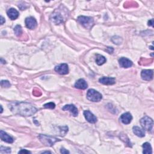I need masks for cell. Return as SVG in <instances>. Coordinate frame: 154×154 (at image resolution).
Listing matches in <instances>:
<instances>
[{
  "label": "cell",
  "mask_w": 154,
  "mask_h": 154,
  "mask_svg": "<svg viewBox=\"0 0 154 154\" xmlns=\"http://www.w3.org/2000/svg\"><path fill=\"white\" fill-rule=\"evenodd\" d=\"M14 32L17 36H20V35L22 34V29L21 26L19 25H16L14 28Z\"/></svg>",
  "instance_id": "obj_22"
},
{
  "label": "cell",
  "mask_w": 154,
  "mask_h": 154,
  "mask_svg": "<svg viewBox=\"0 0 154 154\" xmlns=\"http://www.w3.org/2000/svg\"><path fill=\"white\" fill-rule=\"evenodd\" d=\"M132 119L133 117L129 112H125V113L122 114V116L120 117V121L123 124H126V125L131 123Z\"/></svg>",
  "instance_id": "obj_13"
},
{
  "label": "cell",
  "mask_w": 154,
  "mask_h": 154,
  "mask_svg": "<svg viewBox=\"0 0 154 154\" xmlns=\"http://www.w3.org/2000/svg\"><path fill=\"white\" fill-rule=\"evenodd\" d=\"M0 151H1V153H9L11 152V149L9 147L1 146L0 148Z\"/></svg>",
  "instance_id": "obj_24"
},
{
  "label": "cell",
  "mask_w": 154,
  "mask_h": 154,
  "mask_svg": "<svg viewBox=\"0 0 154 154\" xmlns=\"http://www.w3.org/2000/svg\"><path fill=\"white\" fill-rule=\"evenodd\" d=\"M120 139L123 141L124 142H125V143L128 146H131V142H130L129 139L128 138L127 136L126 135V134H120Z\"/></svg>",
  "instance_id": "obj_21"
},
{
  "label": "cell",
  "mask_w": 154,
  "mask_h": 154,
  "mask_svg": "<svg viewBox=\"0 0 154 154\" xmlns=\"http://www.w3.org/2000/svg\"><path fill=\"white\" fill-rule=\"evenodd\" d=\"M140 123L143 129L152 132L153 127V121L151 117L147 116H145L140 120Z\"/></svg>",
  "instance_id": "obj_4"
},
{
  "label": "cell",
  "mask_w": 154,
  "mask_h": 154,
  "mask_svg": "<svg viewBox=\"0 0 154 154\" xmlns=\"http://www.w3.org/2000/svg\"><path fill=\"white\" fill-rule=\"evenodd\" d=\"M7 15L11 20L16 19L19 16V13L15 9L11 8L7 11Z\"/></svg>",
  "instance_id": "obj_17"
},
{
  "label": "cell",
  "mask_w": 154,
  "mask_h": 154,
  "mask_svg": "<svg viewBox=\"0 0 154 154\" xmlns=\"http://www.w3.org/2000/svg\"><path fill=\"white\" fill-rule=\"evenodd\" d=\"M84 116L86 118V119L87 121V122H88L89 123H95L97 122L96 117L93 114H92L90 111H88V110L84 111Z\"/></svg>",
  "instance_id": "obj_11"
},
{
  "label": "cell",
  "mask_w": 154,
  "mask_h": 154,
  "mask_svg": "<svg viewBox=\"0 0 154 154\" xmlns=\"http://www.w3.org/2000/svg\"><path fill=\"white\" fill-rule=\"evenodd\" d=\"M44 106V107L46 108H50V109H54L56 107L55 104L53 103V102L47 103V104H45Z\"/></svg>",
  "instance_id": "obj_26"
},
{
  "label": "cell",
  "mask_w": 154,
  "mask_h": 154,
  "mask_svg": "<svg viewBox=\"0 0 154 154\" xmlns=\"http://www.w3.org/2000/svg\"><path fill=\"white\" fill-rule=\"evenodd\" d=\"M68 12L66 9H58L56 10L51 16V21L55 23V24H60L61 23H63L66 20V17L68 16L67 14H64Z\"/></svg>",
  "instance_id": "obj_2"
},
{
  "label": "cell",
  "mask_w": 154,
  "mask_h": 154,
  "mask_svg": "<svg viewBox=\"0 0 154 154\" xmlns=\"http://www.w3.org/2000/svg\"><path fill=\"white\" fill-rule=\"evenodd\" d=\"M133 131L134 134L139 137H143L145 136V132L144 130L139 127H134L133 128Z\"/></svg>",
  "instance_id": "obj_18"
},
{
  "label": "cell",
  "mask_w": 154,
  "mask_h": 154,
  "mask_svg": "<svg viewBox=\"0 0 154 154\" xmlns=\"http://www.w3.org/2000/svg\"><path fill=\"white\" fill-rule=\"evenodd\" d=\"M78 21L87 29H90L94 24L93 19L91 17L80 16L78 17Z\"/></svg>",
  "instance_id": "obj_6"
},
{
  "label": "cell",
  "mask_w": 154,
  "mask_h": 154,
  "mask_svg": "<svg viewBox=\"0 0 154 154\" xmlns=\"http://www.w3.org/2000/svg\"><path fill=\"white\" fill-rule=\"evenodd\" d=\"M96 62L98 65H102L106 62V58L103 56L98 54L96 58Z\"/></svg>",
  "instance_id": "obj_20"
},
{
  "label": "cell",
  "mask_w": 154,
  "mask_h": 154,
  "mask_svg": "<svg viewBox=\"0 0 154 154\" xmlns=\"http://www.w3.org/2000/svg\"><path fill=\"white\" fill-rule=\"evenodd\" d=\"M0 137H1V139L7 142L8 143H12L13 142V139L10 137L9 135H8L6 133L4 132L3 131H0Z\"/></svg>",
  "instance_id": "obj_15"
},
{
  "label": "cell",
  "mask_w": 154,
  "mask_h": 154,
  "mask_svg": "<svg viewBox=\"0 0 154 154\" xmlns=\"http://www.w3.org/2000/svg\"><path fill=\"white\" fill-rule=\"evenodd\" d=\"M112 41L113 42L114 44H117V45H119L122 43V39L118 36H114L112 38Z\"/></svg>",
  "instance_id": "obj_23"
},
{
  "label": "cell",
  "mask_w": 154,
  "mask_h": 154,
  "mask_svg": "<svg viewBox=\"0 0 154 154\" xmlns=\"http://www.w3.org/2000/svg\"><path fill=\"white\" fill-rule=\"evenodd\" d=\"M55 70L59 74L61 75L68 74L69 72V68L68 64L66 63L59 64L58 66H56Z\"/></svg>",
  "instance_id": "obj_7"
},
{
  "label": "cell",
  "mask_w": 154,
  "mask_h": 154,
  "mask_svg": "<svg viewBox=\"0 0 154 154\" xmlns=\"http://www.w3.org/2000/svg\"><path fill=\"white\" fill-rule=\"evenodd\" d=\"M1 86L3 87H5V88H8L10 87L11 84L10 83V82L7 80H2L1 81Z\"/></svg>",
  "instance_id": "obj_25"
},
{
  "label": "cell",
  "mask_w": 154,
  "mask_h": 154,
  "mask_svg": "<svg viewBox=\"0 0 154 154\" xmlns=\"http://www.w3.org/2000/svg\"><path fill=\"white\" fill-rule=\"evenodd\" d=\"M148 25L149 26H152L153 27V19H152L148 21Z\"/></svg>",
  "instance_id": "obj_29"
},
{
  "label": "cell",
  "mask_w": 154,
  "mask_h": 154,
  "mask_svg": "<svg viewBox=\"0 0 154 154\" xmlns=\"http://www.w3.org/2000/svg\"><path fill=\"white\" fill-rule=\"evenodd\" d=\"M106 51H107L108 53H110V54H111V53L113 52V49H112V48H110V47H108Z\"/></svg>",
  "instance_id": "obj_30"
},
{
  "label": "cell",
  "mask_w": 154,
  "mask_h": 154,
  "mask_svg": "<svg viewBox=\"0 0 154 154\" xmlns=\"http://www.w3.org/2000/svg\"><path fill=\"white\" fill-rule=\"evenodd\" d=\"M9 108L15 114L24 117L31 116L37 111L32 104L23 102H11L9 105Z\"/></svg>",
  "instance_id": "obj_1"
},
{
  "label": "cell",
  "mask_w": 154,
  "mask_h": 154,
  "mask_svg": "<svg viewBox=\"0 0 154 154\" xmlns=\"http://www.w3.org/2000/svg\"><path fill=\"white\" fill-rule=\"evenodd\" d=\"M143 148V153L145 154H151L152 153V147L150 145V143H143V146H142Z\"/></svg>",
  "instance_id": "obj_19"
},
{
  "label": "cell",
  "mask_w": 154,
  "mask_h": 154,
  "mask_svg": "<svg viewBox=\"0 0 154 154\" xmlns=\"http://www.w3.org/2000/svg\"><path fill=\"white\" fill-rule=\"evenodd\" d=\"M1 63H3V64H4V63H5V61H4H4H3V58H1Z\"/></svg>",
  "instance_id": "obj_32"
},
{
  "label": "cell",
  "mask_w": 154,
  "mask_h": 154,
  "mask_svg": "<svg viewBox=\"0 0 154 154\" xmlns=\"http://www.w3.org/2000/svg\"><path fill=\"white\" fill-rule=\"evenodd\" d=\"M87 99L92 102H99L102 98V94L94 89H89L87 93Z\"/></svg>",
  "instance_id": "obj_5"
},
{
  "label": "cell",
  "mask_w": 154,
  "mask_h": 154,
  "mask_svg": "<svg viewBox=\"0 0 154 154\" xmlns=\"http://www.w3.org/2000/svg\"><path fill=\"white\" fill-rule=\"evenodd\" d=\"M25 25L27 27L31 29H33L35 28L37 25V21L33 17H27V18L25 19Z\"/></svg>",
  "instance_id": "obj_8"
},
{
  "label": "cell",
  "mask_w": 154,
  "mask_h": 154,
  "mask_svg": "<svg viewBox=\"0 0 154 154\" xmlns=\"http://www.w3.org/2000/svg\"><path fill=\"white\" fill-rule=\"evenodd\" d=\"M60 152L63 154H67V153H69V152L66 150V149H64V148H62L60 150Z\"/></svg>",
  "instance_id": "obj_27"
},
{
  "label": "cell",
  "mask_w": 154,
  "mask_h": 154,
  "mask_svg": "<svg viewBox=\"0 0 154 154\" xmlns=\"http://www.w3.org/2000/svg\"><path fill=\"white\" fill-rule=\"evenodd\" d=\"M153 70H143L141 71V78L145 81H151L153 79Z\"/></svg>",
  "instance_id": "obj_9"
},
{
  "label": "cell",
  "mask_w": 154,
  "mask_h": 154,
  "mask_svg": "<svg viewBox=\"0 0 154 154\" xmlns=\"http://www.w3.org/2000/svg\"><path fill=\"white\" fill-rule=\"evenodd\" d=\"M63 110L64 111H69L71 114H72L74 117H76L78 114V111L77 108L74 105L70 104L66 105L63 107Z\"/></svg>",
  "instance_id": "obj_10"
},
{
  "label": "cell",
  "mask_w": 154,
  "mask_h": 154,
  "mask_svg": "<svg viewBox=\"0 0 154 154\" xmlns=\"http://www.w3.org/2000/svg\"><path fill=\"white\" fill-rule=\"evenodd\" d=\"M19 153H31V152L25 149H22L19 152Z\"/></svg>",
  "instance_id": "obj_28"
},
{
  "label": "cell",
  "mask_w": 154,
  "mask_h": 154,
  "mask_svg": "<svg viewBox=\"0 0 154 154\" xmlns=\"http://www.w3.org/2000/svg\"><path fill=\"white\" fill-rule=\"evenodd\" d=\"M5 22V19L4 18V17H3L2 16H1V24L3 25V23H4Z\"/></svg>",
  "instance_id": "obj_31"
},
{
  "label": "cell",
  "mask_w": 154,
  "mask_h": 154,
  "mask_svg": "<svg viewBox=\"0 0 154 154\" xmlns=\"http://www.w3.org/2000/svg\"><path fill=\"white\" fill-rule=\"evenodd\" d=\"M1 113H2V112H3V107H2V106L1 105Z\"/></svg>",
  "instance_id": "obj_34"
},
{
  "label": "cell",
  "mask_w": 154,
  "mask_h": 154,
  "mask_svg": "<svg viewBox=\"0 0 154 154\" xmlns=\"http://www.w3.org/2000/svg\"><path fill=\"white\" fill-rule=\"evenodd\" d=\"M99 81L104 85H112L115 84L116 80L114 78L111 77H102L99 80Z\"/></svg>",
  "instance_id": "obj_14"
},
{
  "label": "cell",
  "mask_w": 154,
  "mask_h": 154,
  "mask_svg": "<svg viewBox=\"0 0 154 154\" xmlns=\"http://www.w3.org/2000/svg\"><path fill=\"white\" fill-rule=\"evenodd\" d=\"M51 153V152H49V151H46V152H43V153Z\"/></svg>",
  "instance_id": "obj_33"
},
{
  "label": "cell",
  "mask_w": 154,
  "mask_h": 154,
  "mask_svg": "<svg viewBox=\"0 0 154 154\" xmlns=\"http://www.w3.org/2000/svg\"><path fill=\"white\" fill-rule=\"evenodd\" d=\"M119 63L120 66L122 68H128L133 66V62L130 60H129V59L125 57L121 58L119 60Z\"/></svg>",
  "instance_id": "obj_12"
},
{
  "label": "cell",
  "mask_w": 154,
  "mask_h": 154,
  "mask_svg": "<svg viewBox=\"0 0 154 154\" xmlns=\"http://www.w3.org/2000/svg\"><path fill=\"white\" fill-rule=\"evenodd\" d=\"M75 87L77 88H79V89L84 90L87 88L88 85L84 79H80L75 82Z\"/></svg>",
  "instance_id": "obj_16"
},
{
  "label": "cell",
  "mask_w": 154,
  "mask_h": 154,
  "mask_svg": "<svg viewBox=\"0 0 154 154\" xmlns=\"http://www.w3.org/2000/svg\"><path fill=\"white\" fill-rule=\"evenodd\" d=\"M38 138L40 141L46 146H52V145H54V144L56 143L57 141H60V140H59L56 137L43 134H40L38 136Z\"/></svg>",
  "instance_id": "obj_3"
}]
</instances>
